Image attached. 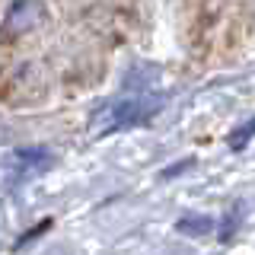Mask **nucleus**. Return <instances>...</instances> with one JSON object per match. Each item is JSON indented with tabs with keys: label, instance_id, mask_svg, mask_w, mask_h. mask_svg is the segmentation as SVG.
<instances>
[{
	"label": "nucleus",
	"instance_id": "nucleus-4",
	"mask_svg": "<svg viewBox=\"0 0 255 255\" xmlns=\"http://www.w3.org/2000/svg\"><path fill=\"white\" fill-rule=\"evenodd\" d=\"M13 166H16V179H29L32 172H42L48 166V153L45 150H19Z\"/></svg>",
	"mask_w": 255,
	"mask_h": 255
},
{
	"label": "nucleus",
	"instance_id": "nucleus-2",
	"mask_svg": "<svg viewBox=\"0 0 255 255\" xmlns=\"http://www.w3.org/2000/svg\"><path fill=\"white\" fill-rule=\"evenodd\" d=\"M42 93H45V70L38 64L26 61L6 74V86H3L6 102H35Z\"/></svg>",
	"mask_w": 255,
	"mask_h": 255
},
{
	"label": "nucleus",
	"instance_id": "nucleus-1",
	"mask_svg": "<svg viewBox=\"0 0 255 255\" xmlns=\"http://www.w3.org/2000/svg\"><path fill=\"white\" fill-rule=\"evenodd\" d=\"M42 22H45V0H13L10 10H6V19H3L6 45L35 32Z\"/></svg>",
	"mask_w": 255,
	"mask_h": 255
},
{
	"label": "nucleus",
	"instance_id": "nucleus-3",
	"mask_svg": "<svg viewBox=\"0 0 255 255\" xmlns=\"http://www.w3.org/2000/svg\"><path fill=\"white\" fill-rule=\"evenodd\" d=\"M153 106L150 102H140V99H128V102H118V106H112L109 109V125H106V131H118V128H128V125H137L143 122V118H150L153 115Z\"/></svg>",
	"mask_w": 255,
	"mask_h": 255
}]
</instances>
